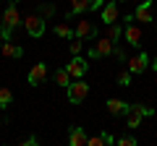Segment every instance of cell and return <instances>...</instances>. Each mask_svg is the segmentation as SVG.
<instances>
[{"label":"cell","mask_w":157,"mask_h":146,"mask_svg":"<svg viewBox=\"0 0 157 146\" xmlns=\"http://www.w3.org/2000/svg\"><path fill=\"white\" fill-rule=\"evenodd\" d=\"M18 24H24V21H21V13H18L16 3H11V5H8L6 11L0 13V34L6 37V42L11 39V34L16 31V26H18Z\"/></svg>","instance_id":"1"},{"label":"cell","mask_w":157,"mask_h":146,"mask_svg":"<svg viewBox=\"0 0 157 146\" xmlns=\"http://www.w3.org/2000/svg\"><path fill=\"white\" fill-rule=\"evenodd\" d=\"M66 94H68V102H71V104H81V102L89 97V84H86L84 78H73L71 86L66 89Z\"/></svg>","instance_id":"2"},{"label":"cell","mask_w":157,"mask_h":146,"mask_svg":"<svg viewBox=\"0 0 157 146\" xmlns=\"http://www.w3.org/2000/svg\"><path fill=\"white\" fill-rule=\"evenodd\" d=\"M24 29H26V34L32 37V39H39V37L45 34L47 24H45V18H42V16L32 13V16H26V18H24Z\"/></svg>","instance_id":"3"},{"label":"cell","mask_w":157,"mask_h":146,"mask_svg":"<svg viewBox=\"0 0 157 146\" xmlns=\"http://www.w3.org/2000/svg\"><path fill=\"white\" fill-rule=\"evenodd\" d=\"M123 21H126V26H123V39L128 42L131 47H141V29L131 24V21H134V16H126Z\"/></svg>","instance_id":"4"},{"label":"cell","mask_w":157,"mask_h":146,"mask_svg":"<svg viewBox=\"0 0 157 146\" xmlns=\"http://www.w3.org/2000/svg\"><path fill=\"white\" fill-rule=\"evenodd\" d=\"M66 71L71 73V78H84L86 71H89V63H86L81 55H71V60H68Z\"/></svg>","instance_id":"5"},{"label":"cell","mask_w":157,"mask_h":146,"mask_svg":"<svg viewBox=\"0 0 157 146\" xmlns=\"http://www.w3.org/2000/svg\"><path fill=\"white\" fill-rule=\"evenodd\" d=\"M118 16H121L118 0H107V3H105V8L100 11V21L105 24V26H110V24H118Z\"/></svg>","instance_id":"6"},{"label":"cell","mask_w":157,"mask_h":146,"mask_svg":"<svg viewBox=\"0 0 157 146\" xmlns=\"http://www.w3.org/2000/svg\"><path fill=\"white\" fill-rule=\"evenodd\" d=\"M113 50H115V45H113L107 37H100L97 45L89 50V57H92V60H97V57H107V55H113Z\"/></svg>","instance_id":"7"},{"label":"cell","mask_w":157,"mask_h":146,"mask_svg":"<svg viewBox=\"0 0 157 146\" xmlns=\"http://www.w3.org/2000/svg\"><path fill=\"white\" fill-rule=\"evenodd\" d=\"M128 71H131V76H136V73H144L147 68H149V55H147L144 50L139 52V55H134V57H128Z\"/></svg>","instance_id":"8"},{"label":"cell","mask_w":157,"mask_h":146,"mask_svg":"<svg viewBox=\"0 0 157 146\" xmlns=\"http://www.w3.org/2000/svg\"><path fill=\"white\" fill-rule=\"evenodd\" d=\"M73 37H78V39H97V26L94 21H78L76 29H73Z\"/></svg>","instance_id":"9"},{"label":"cell","mask_w":157,"mask_h":146,"mask_svg":"<svg viewBox=\"0 0 157 146\" xmlns=\"http://www.w3.org/2000/svg\"><path fill=\"white\" fill-rule=\"evenodd\" d=\"M45 78H47V65H45V63H34L32 71H29V76H26L29 86H39V84H45Z\"/></svg>","instance_id":"10"},{"label":"cell","mask_w":157,"mask_h":146,"mask_svg":"<svg viewBox=\"0 0 157 146\" xmlns=\"http://www.w3.org/2000/svg\"><path fill=\"white\" fill-rule=\"evenodd\" d=\"M86 130L81 125H71L68 128V146H86Z\"/></svg>","instance_id":"11"},{"label":"cell","mask_w":157,"mask_h":146,"mask_svg":"<svg viewBox=\"0 0 157 146\" xmlns=\"http://www.w3.org/2000/svg\"><path fill=\"white\" fill-rule=\"evenodd\" d=\"M105 104H107V112H110L113 118H121V115H126V112H128V102L115 99V97H113V99H107Z\"/></svg>","instance_id":"12"},{"label":"cell","mask_w":157,"mask_h":146,"mask_svg":"<svg viewBox=\"0 0 157 146\" xmlns=\"http://www.w3.org/2000/svg\"><path fill=\"white\" fill-rule=\"evenodd\" d=\"M134 21H141V24L155 21V18H152V0H144V3L134 11Z\"/></svg>","instance_id":"13"},{"label":"cell","mask_w":157,"mask_h":146,"mask_svg":"<svg viewBox=\"0 0 157 146\" xmlns=\"http://www.w3.org/2000/svg\"><path fill=\"white\" fill-rule=\"evenodd\" d=\"M0 55L3 57H16L18 60V57L24 55V47H18L13 39H8V42H3V47H0Z\"/></svg>","instance_id":"14"},{"label":"cell","mask_w":157,"mask_h":146,"mask_svg":"<svg viewBox=\"0 0 157 146\" xmlns=\"http://www.w3.org/2000/svg\"><path fill=\"white\" fill-rule=\"evenodd\" d=\"M110 144H115V138H113V133H107V130L86 138V146H110Z\"/></svg>","instance_id":"15"},{"label":"cell","mask_w":157,"mask_h":146,"mask_svg":"<svg viewBox=\"0 0 157 146\" xmlns=\"http://www.w3.org/2000/svg\"><path fill=\"white\" fill-rule=\"evenodd\" d=\"M89 11V0H71V11H68V18L71 16H81V13Z\"/></svg>","instance_id":"16"},{"label":"cell","mask_w":157,"mask_h":146,"mask_svg":"<svg viewBox=\"0 0 157 146\" xmlns=\"http://www.w3.org/2000/svg\"><path fill=\"white\" fill-rule=\"evenodd\" d=\"M141 118H144V115H141L139 110H131V107H128V112H126V125H128L131 130L139 128V125H141Z\"/></svg>","instance_id":"17"},{"label":"cell","mask_w":157,"mask_h":146,"mask_svg":"<svg viewBox=\"0 0 157 146\" xmlns=\"http://www.w3.org/2000/svg\"><path fill=\"white\" fill-rule=\"evenodd\" d=\"M71 73H68L66 71V68H58V71H55V84L58 86H63V89H68V86H71Z\"/></svg>","instance_id":"18"},{"label":"cell","mask_w":157,"mask_h":146,"mask_svg":"<svg viewBox=\"0 0 157 146\" xmlns=\"http://www.w3.org/2000/svg\"><path fill=\"white\" fill-rule=\"evenodd\" d=\"M55 37H60V39H73V29H71V24H55Z\"/></svg>","instance_id":"19"},{"label":"cell","mask_w":157,"mask_h":146,"mask_svg":"<svg viewBox=\"0 0 157 146\" xmlns=\"http://www.w3.org/2000/svg\"><path fill=\"white\" fill-rule=\"evenodd\" d=\"M121 34H123V29L118 26V24H110V26H107V34H105V37L113 42V45H118V42H121Z\"/></svg>","instance_id":"20"},{"label":"cell","mask_w":157,"mask_h":146,"mask_svg":"<svg viewBox=\"0 0 157 146\" xmlns=\"http://www.w3.org/2000/svg\"><path fill=\"white\" fill-rule=\"evenodd\" d=\"M13 104V91L8 89V86H0V107L6 110V107Z\"/></svg>","instance_id":"21"},{"label":"cell","mask_w":157,"mask_h":146,"mask_svg":"<svg viewBox=\"0 0 157 146\" xmlns=\"http://www.w3.org/2000/svg\"><path fill=\"white\" fill-rule=\"evenodd\" d=\"M81 50H84V39L73 37V39L68 42V52H71V55H81Z\"/></svg>","instance_id":"22"},{"label":"cell","mask_w":157,"mask_h":146,"mask_svg":"<svg viewBox=\"0 0 157 146\" xmlns=\"http://www.w3.org/2000/svg\"><path fill=\"white\" fill-rule=\"evenodd\" d=\"M128 107H131V110H139V112L144 115V118H152V115H155V107H149V104H141V102H139V104H128Z\"/></svg>","instance_id":"23"},{"label":"cell","mask_w":157,"mask_h":146,"mask_svg":"<svg viewBox=\"0 0 157 146\" xmlns=\"http://www.w3.org/2000/svg\"><path fill=\"white\" fill-rule=\"evenodd\" d=\"M118 86H131V71L128 68L118 73Z\"/></svg>","instance_id":"24"},{"label":"cell","mask_w":157,"mask_h":146,"mask_svg":"<svg viewBox=\"0 0 157 146\" xmlns=\"http://www.w3.org/2000/svg\"><path fill=\"white\" fill-rule=\"evenodd\" d=\"M115 146H139V144L134 136H121V138H115Z\"/></svg>","instance_id":"25"},{"label":"cell","mask_w":157,"mask_h":146,"mask_svg":"<svg viewBox=\"0 0 157 146\" xmlns=\"http://www.w3.org/2000/svg\"><path fill=\"white\" fill-rule=\"evenodd\" d=\"M113 55H115V57H118L121 63H126V60H128V55H126V50H123L121 45H115V50H113Z\"/></svg>","instance_id":"26"},{"label":"cell","mask_w":157,"mask_h":146,"mask_svg":"<svg viewBox=\"0 0 157 146\" xmlns=\"http://www.w3.org/2000/svg\"><path fill=\"white\" fill-rule=\"evenodd\" d=\"M107 0H89V11H102Z\"/></svg>","instance_id":"27"},{"label":"cell","mask_w":157,"mask_h":146,"mask_svg":"<svg viewBox=\"0 0 157 146\" xmlns=\"http://www.w3.org/2000/svg\"><path fill=\"white\" fill-rule=\"evenodd\" d=\"M16 146H39V144H37V136H29L26 141H21V144H16Z\"/></svg>","instance_id":"28"},{"label":"cell","mask_w":157,"mask_h":146,"mask_svg":"<svg viewBox=\"0 0 157 146\" xmlns=\"http://www.w3.org/2000/svg\"><path fill=\"white\" fill-rule=\"evenodd\" d=\"M149 68H152V71H157V57H155V60H149Z\"/></svg>","instance_id":"29"},{"label":"cell","mask_w":157,"mask_h":146,"mask_svg":"<svg viewBox=\"0 0 157 146\" xmlns=\"http://www.w3.org/2000/svg\"><path fill=\"white\" fill-rule=\"evenodd\" d=\"M3 42H6V37H3V34H0V47H3Z\"/></svg>","instance_id":"30"},{"label":"cell","mask_w":157,"mask_h":146,"mask_svg":"<svg viewBox=\"0 0 157 146\" xmlns=\"http://www.w3.org/2000/svg\"><path fill=\"white\" fill-rule=\"evenodd\" d=\"M121 3H126V0H121Z\"/></svg>","instance_id":"31"},{"label":"cell","mask_w":157,"mask_h":146,"mask_svg":"<svg viewBox=\"0 0 157 146\" xmlns=\"http://www.w3.org/2000/svg\"><path fill=\"white\" fill-rule=\"evenodd\" d=\"M13 3H18V0H13Z\"/></svg>","instance_id":"32"},{"label":"cell","mask_w":157,"mask_h":146,"mask_svg":"<svg viewBox=\"0 0 157 146\" xmlns=\"http://www.w3.org/2000/svg\"><path fill=\"white\" fill-rule=\"evenodd\" d=\"M0 125H3V120H0Z\"/></svg>","instance_id":"33"}]
</instances>
